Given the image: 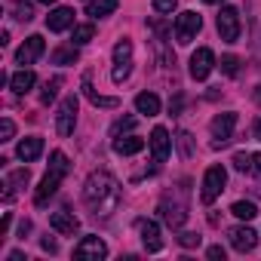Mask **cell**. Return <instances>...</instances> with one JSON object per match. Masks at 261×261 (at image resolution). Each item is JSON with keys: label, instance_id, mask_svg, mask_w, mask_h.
I'll return each mask as SVG.
<instances>
[{"label": "cell", "instance_id": "1", "mask_svg": "<svg viewBox=\"0 0 261 261\" xmlns=\"http://www.w3.org/2000/svg\"><path fill=\"white\" fill-rule=\"evenodd\" d=\"M83 200H86V206L92 209L95 218L98 215L108 218L120 206V185H117V178L108 175V172H92L86 178V185H83Z\"/></svg>", "mask_w": 261, "mask_h": 261}, {"label": "cell", "instance_id": "2", "mask_svg": "<svg viewBox=\"0 0 261 261\" xmlns=\"http://www.w3.org/2000/svg\"><path fill=\"white\" fill-rule=\"evenodd\" d=\"M68 169H71V163H68L65 151H53V157H49V169H46L40 188L34 191V203H37V206H46V203H49V197L59 191V185H62V178L68 175Z\"/></svg>", "mask_w": 261, "mask_h": 261}, {"label": "cell", "instance_id": "3", "mask_svg": "<svg viewBox=\"0 0 261 261\" xmlns=\"http://www.w3.org/2000/svg\"><path fill=\"white\" fill-rule=\"evenodd\" d=\"M224 185H227V169H224V166H209V169H206V175H203L200 200H203L206 206H212V203L218 200V194L224 191Z\"/></svg>", "mask_w": 261, "mask_h": 261}, {"label": "cell", "instance_id": "4", "mask_svg": "<svg viewBox=\"0 0 261 261\" xmlns=\"http://www.w3.org/2000/svg\"><path fill=\"white\" fill-rule=\"evenodd\" d=\"M200 28H203V19H200V13H194V10H185L178 19H175V40L181 43V46H188L197 34H200Z\"/></svg>", "mask_w": 261, "mask_h": 261}, {"label": "cell", "instance_id": "5", "mask_svg": "<svg viewBox=\"0 0 261 261\" xmlns=\"http://www.w3.org/2000/svg\"><path fill=\"white\" fill-rule=\"evenodd\" d=\"M129 71H133V40H120L117 46H114V83H123L126 77H129Z\"/></svg>", "mask_w": 261, "mask_h": 261}, {"label": "cell", "instance_id": "6", "mask_svg": "<svg viewBox=\"0 0 261 261\" xmlns=\"http://www.w3.org/2000/svg\"><path fill=\"white\" fill-rule=\"evenodd\" d=\"M74 123H77V95H65L62 105H59V114H56V133L71 136Z\"/></svg>", "mask_w": 261, "mask_h": 261}, {"label": "cell", "instance_id": "7", "mask_svg": "<svg viewBox=\"0 0 261 261\" xmlns=\"http://www.w3.org/2000/svg\"><path fill=\"white\" fill-rule=\"evenodd\" d=\"M215 25H218V34H221L224 43H237L240 40V13L233 7H221Z\"/></svg>", "mask_w": 261, "mask_h": 261}, {"label": "cell", "instance_id": "8", "mask_svg": "<svg viewBox=\"0 0 261 261\" xmlns=\"http://www.w3.org/2000/svg\"><path fill=\"white\" fill-rule=\"evenodd\" d=\"M233 126H237V114H218L212 123H209V129H212V136H215V142H212V148L218 151V148H224L227 142H230V136H233Z\"/></svg>", "mask_w": 261, "mask_h": 261}, {"label": "cell", "instance_id": "9", "mask_svg": "<svg viewBox=\"0 0 261 261\" xmlns=\"http://www.w3.org/2000/svg\"><path fill=\"white\" fill-rule=\"evenodd\" d=\"M74 258H80V261H86V258L101 261V258H108V246H105L101 237H83V240L74 246Z\"/></svg>", "mask_w": 261, "mask_h": 261}, {"label": "cell", "instance_id": "10", "mask_svg": "<svg viewBox=\"0 0 261 261\" xmlns=\"http://www.w3.org/2000/svg\"><path fill=\"white\" fill-rule=\"evenodd\" d=\"M215 68V53L209 46H200L194 56H191V77L194 80H206Z\"/></svg>", "mask_w": 261, "mask_h": 261}, {"label": "cell", "instance_id": "11", "mask_svg": "<svg viewBox=\"0 0 261 261\" xmlns=\"http://www.w3.org/2000/svg\"><path fill=\"white\" fill-rule=\"evenodd\" d=\"M43 49H46V40H43L40 34H31V37L16 49V62H19V65H34V62L43 56Z\"/></svg>", "mask_w": 261, "mask_h": 261}, {"label": "cell", "instance_id": "12", "mask_svg": "<svg viewBox=\"0 0 261 261\" xmlns=\"http://www.w3.org/2000/svg\"><path fill=\"white\" fill-rule=\"evenodd\" d=\"M49 227H53L56 233H62V237H74V233L80 230V218H77L74 212L62 209V212H53V215H49Z\"/></svg>", "mask_w": 261, "mask_h": 261}, {"label": "cell", "instance_id": "13", "mask_svg": "<svg viewBox=\"0 0 261 261\" xmlns=\"http://www.w3.org/2000/svg\"><path fill=\"white\" fill-rule=\"evenodd\" d=\"M160 215H163V221L169 224V227H181L185 221H188V206L185 203H172L169 197H163V203H160Z\"/></svg>", "mask_w": 261, "mask_h": 261}, {"label": "cell", "instance_id": "14", "mask_svg": "<svg viewBox=\"0 0 261 261\" xmlns=\"http://www.w3.org/2000/svg\"><path fill=\"white\" fill-rule=\"evenodd\" d=\"M230 246L237 249V252H252L255 246H258V233L252 230V227H246V224H240V227H230Z\"/></svg>", "mask_w": 261, "mask_h": 261}, {"label": "cell", "instance_id": "15", "mask_svg": "<svg viewBox=\"0 0 261 261\" xmlns=\"http://www.w3.org/2000/svg\"><path fill=\"white\" fill-rule=\"evenodd\" d=\"M139 233H142V243L148 252H160L163 249V240H160V224L151 221V218H142L139 221Z\"/></svg>", "mask_w": 261, "mask_h": 261}, {"label": "cell", "instance_id": "16", "mask_svg": "<svg viewBox=\"0 0 261 261\" xmlns=\"http://www.w3.org/2000/svg\"><path fill=\"white\" fill-rule=\"evenodd\" d=\"M172 151V142H169V133H166V126H154V133H151V154L157 163H163Z\"/></svg>", "mask_w": 261, "mask_h": 261}, {"label": "cell", "instance_id": "17", "mask_svg": "<svg viewBox=\"0 0 261 261\" xmlns=\"http://www.w3.org/2000/svg\"><path fill=\"white\" fill-rule=\"evenodd\" d=\"M40 154H43V139H40V136H28V139H22L19 148H16V157L25 160V163H34Z\"/></svg>", "mask_w": 261, "mask_h": 261}, {"label": "cell", "instance_id": "18", "mask_svg": "<svg viewBox=\"0 0 261 261\" xmlns=\"http://www.w3.org/2000/svg\"><path fill=\"white\" fill-rule=\"evenodd\" d=\"M28 181H31V172H28V166L25 169H16V172H10L7 175V181H4V203H10L13 197H16V191H22V188H28Z\"/></svg>", "mask_w": 261, "mask_h": 261}, {"label": "cell", "instance_id": "19", "mask_svg": "<svg viewBox=\"0 0 261 261\" xmlns=\"http://www.w3.org/2000/svg\"><path fill=\"white\" fill-rule=\"evenodd\" d=\"M71 25H74V10H71V7H59V10H53V13L46 16V28L56 31V34H59V31H68Z\"/></svg>", "mask_w": 261, "mask_h": 261}, {"label": "cell", "instance_id": "20", "mask_svg": "<svg viewBox=\"0 0 261 261\" xmlns=\"http://www.w3.org/2000/svg\"><path fill=\"white\" fill-rule=\"evenodd\" d=\"M37 83V77H34V71L31 68H22L19 74H13L10 77V86H13V92L16 95H25V92H31V86Z\"/></svg>", "mask_w": 261, "mask_h": 261}, {"label": "cell", "instance_id": "21", "mask_svg": "<svg viewBox=\"0 0 261 261\" xmlns=\"http://www.w3.org/2000/svg\"><path fill=\"white\" fill-rule=\"evenodd\" d=\"M145 148V139H139V136H126V139H114V151L120 154V157H133V154H139Z\"/></svg>", "mask_w": 261, "mask_h": 261}, {"label": "cell", "instance_id": "22", "mask_svg": "<svg viewBox=\"0 0 261 261\" xmlns=\"http://www.w3.org/2000/svg\"><path fill=\"white\" fill-rule=\"evenodd\" d=\"M136 111L145 114V117H154V114H160V98L154 92H139L136 95Z\"/></svg>", "mask_w": 261, "mask_h": 261}, {"label": "cell", "instance_id": "23", "mask_svg": "<svg viewBox=\"0 0 261 261\" xmlns=\"http://www.w3.org/2000/svg\"><path fill=\"white\" fill-rule=\"evenodd\" d=\"M83 95H86V98H89V101H92L95 108H117V105H120L117 98H108V95H98V92L92 89V83H89V74L83 77Z\"/></svg>", "mask_w": 261, "mask_h": 261}, {"label": "cell", "instance_id": "24", "mask_svg": "<svg viewBox=\"0 0 261 261\" xmlns=\"http://www.w3.org/2000/svg\"><path fill=\"white\" fill-rule=\"evenodd\" d=\"M117 7H120V0H89L86 13H89L92 19H105V16H111Z\"/></svg>", "mask_w": 261, "mask_h": 261}, {"label": "cell", "instance_id": "25", "mask_svg": "<svg viewBox=\"0 0 261 261\" xmlns=\"http://www.w3.org/2000/svg\"><path fill=\"white\" fill-rule=\"evenodd\" d=\"M92 37H95V25H92V22H86V25H74V34H71L74 46H83V43H89Z\"/></svg>", "mask_w": 261, "mask_h": 261}, {"label": "cell", "instance_id": "26", "mask_svg": "<svg viewBox=\"0 0 261 261\" xmlns=\"http://www.w3.org/2000/svg\"><path fill=\"white\" fill-rule=\"evenodd\" d=\"M49 59H53V65H74L77 62V46H59Z\"/></svg>", "mask_w": 261, "mask_h": 261}, {"label": "cell", "instance_id": "27", "mask_svg": "<svg viewBox=\"0 0 261 261\" xmlns=\"http://www.w3.org/2000/svg\"><path fill=\"white\" fill-rule=\"evenodd\" d=\"M230 212H233L237 218H243V221H252V218L258 215V209H255V203H246V200H240V203H233V206H230Z\"/></svg>", "mask_w": 261, "mask_h": 261}, {"label": "cell", "instance_id": "28", "mask_svg": "<svg viewBox=\"0 0 261 261\" xmlns=\"http://www.w3.org/2000/svg\"><path fill=\"white\" fill-rule=\"evenodd\" d=\"M13 16L19 22H31L34 19V7L28 4V0H16V4H13Z\"/></svg>", "mask_w": 261, "mask_h": 261}, {"label": "cell", "instance_id": "29", "mask_svg": "<svg viewBox=\"0 0 261 261\" xmlns=\"http://www.w3.org/2000/svg\"><path fill=\"white\" fill-rule=\"evenodd\" d=\"M59 86H62V77L46 80V83H43V92H40V101H43V105H49V101L59 95Z\"/></svg>", "mask_w": 261, "mask_h": 261}, {"label": "cell", "instance_id": "30", "mask_svg": "<svg viewBox=\"0 0 261 261\" xmlns=\"http://www.w3.org/2000/svg\"><path fill=\"white\" fill-rule=\"evenodd\" d=\"M218 65H221V71H224L227 77H237V74H240V59H237V56H221Z\"/></svg>", "mask_w": 261, "mask_h": 261}, {"label": "cell", "instance_id": "31", "mask_svg": "<svg viewBox=\"0 0 261 261\" xmlns=\"http://www.w3.org/2000/svg\"><path fill=\"white\" fill-rule=\"evenodd\" d=\"M129 129H136V117H120V120L111 126V136L117 139L120 133H129Z\"/></svg>", "mask_w": 261, "mask_h": 261}, {"label": "cell", "instance_id": "32", "mask_svg": "<svg viewBox=\"0 0 261 261\" xmlns=\"http://www.w3.org/2000/svg\"><path fill=\"white\" fill-rule=\"evenodd\" d=\"M233 166H237L240 172H252V154L237 151V154H233Z\"/></svg>", "mask_w": 261, "mask_h": 261}, {"label": "cell", "instance_id": "33", "mask_svg": "<svg viewBox=\"0 0 261 261\" xmlns=\"http://www.w3.org/2000/svg\"><path fill=\"white\" fill-rule=\"evenodd\" d=\"M13 136H16V123L10 117H4V120H0V142H10Z\"/></svg>", "mask_w": 261, "mask_h": 261}, {"label": "cell", "instance_id": "34", "mask_svg": "<svg viewBox=\"0 0 261 261\" xmlns=\"http://www.w3.org/2000/svg\"><path fill=\"white\" fill-rule=\"evenodd\" d=\"M200 240H203V237H200V233H191V230L178 237V243H181L185 249H194V246H200Z\"/></svg>", "mask_w": 261, "mask_h": 261}, {"label": "cell", "instance_id": "35", "mask_svg": "<svg viewBox=\"0 0 261 261\" xmlns=\"http://www.w3.org/2000/svg\"><path fill=\"white\" fill-rule=\"evenodd\" d=\"M175 7H178V0H154V10H157V13H163V16H166V13H172Z\"/></svg>", "mask_w": 261, "mask_h": 261}, {"label": "cell", "instance_id": "36", "mask_svg": "<svg viewBox=\"0 0 261 261\" xmlns=\"http://www.w3.org/2000/svg\"><path fill=\"white\" fill-rule=\"evenodd\" d=\"M178 145H181V157H191V154H194V148H191V136H188V133L178 136Z\"/></svg>", "mask_w": 261, "mask_h": 261}, {"label": "cell", "instance_id": "37", "mask_svg": "<svg viewBox=\"0 0 261 261\" xmlns=\"http://www.w3.org/2000/svg\"><path fill=\"white\" fill-rule=\"evenodd\" d=\"M40 246H43V252H49V255H56V252H59V243H56V240H49V237H43V240H40Z\"/></svg>", "mask_w": 261, "mask_h": 261}, {"label": "cell", "instance_id": "38", "mask_svg": "<svg viewBox=\"0 0 261 261\" xmlns=\"http://www.w3.org/2000/svg\"><path fill=\"white\" fill-rule=\"evenodd\" d=\"M209 258L212 261H224V249L221 246H209Z\"/></svg>", "mask_w": 261, "mask_h": 261}, {"label": "cell", "instance_id": "39", "mask_svg": "<svg viewBox=\"0 0 261 261\" xmlns=\"http://www.w3.org/2000/svg\"><path fill=\"white\" fill-rule=\"evenodd\" d=\"M10 224H13V215L7 212V215H4V224H0V240H4V237L10 233Z\"/></svg>", "mask_w": 261, "mask_h": 261}, {"label": "cell", "instance_id": "40", "mask_svg": "<svg viewBox=\"0 0 261 261\" xmlns=\"http://www.w3.org/2000/svg\"><path fill=\"white\" fill-rule=\"evenodd\" d=\"M252 172H261V154H252Z\"/></svg>", "mask_w": 261, "mask_h": 261}, {"label": "cell", "instance_id": "41", "mask_svg": "<svg viewBox=\"0 0 261 261\" xmlns=\"http://www.w3.org/2000/svg\"><path fill=\"white\" fill-rule=\"evenodd\" d=\"M28 230H31V221H22V224H19V237L25 240V233H28Z\"/></svg>", "mask_w": 261, "mask_h": 261}, {"label": "cell", "instance_id": "42", "mask_svg": "<svg viewBox=\"0 0 261 261\" xmlns=\"http://www.w3.org/2000/svg\"><path fill=\"white\" fill-rule=\"evenodd\" d=\"M255 139H258V142H261V117H258V120H255Z\"/></svg>", "mask_w": 261, "mask_h": 261}, {"label": "cell", "instance_id": "43", "mask_svg": "<svg viewBox=\"0 0 261 261\" xmlns=\"http://www.w3.org/2000/svg\"><path fill=\"white\" fill-rule=\"evenodd\" d=\"M255 101L261 105V86H255Z\"/></svg>", "mask_w": 261, "mask_h": 261}, {"label": "cell", "instance_id": "44", "mask_svg": "<svg viewBox=\"0 0 261 261\" xmlns=\"http://www.w3.org/2000/svg\"><path fill=\"white\" fill-rule=\"evenodd\" d=\"M203 4H212L215 7V4H224V0H203Z\"/></svg>", "mask_w": 261, "mask_h": 261}, {"label": "cell", "instance_id": "45", "mask_svg": "<svg viewBox=\"0 0 261 261\" xmlns=\"http://www.w3.org/2000/svg\"><path fill=\"white\" fill-rule=\"evenodd\" d=\"M40 4H56V0H40Z\"/></svg>", "mask_w": 261, "mask_h": 261}]
</instances>
